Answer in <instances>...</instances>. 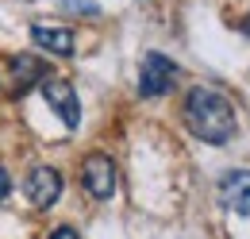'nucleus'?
Segmentation results:
<instances>
[{"label":"nucleus","instance_id":"obj_1","mask_svg":"<svg viewBox=\"0 0 250 239\" xmlns=\"http://www.w3.org/2000/svg\"><path fill=\"white\" fill-rule=\"evenodd\" d=\"M185 123L200 143H212V147L231 143L235 131H239L235 104L219 89H208V85H196V89L185 96Z\"/></svg>","mask_w":250,"mask_h":239},{"label":"nucleus","instance_id":"obj_2","mask_svg":"<svg viewBox=\"0 0 250 239\" xmlns=\"http://www.w3.org/2000/svg\"><path fill=\"white\" fill-rule=\"evenodd\" d=\"M39 89H42V100L50 104V112L62 120L69 131L81 123V100H77V93H73V85H69L65 77H58V73H46V77L39 81Z\"/></svg>","mask_w":250,"mask_h":239},{"label":"nucleus","instance_id":"obj_3","mask_svg":"<svg viewBox=\"0 0 250 239\" xmlns=\"http://www.w3.org/2000/svg\"><path fill=\"white\" fill-rule=\"evenodd\" d=\"M177 62H169L166 54H158V50H146L143 54V70H139V93L143 96H162V93L173 89V81H177Z\"/></svg>","mask_w":250,"mask_h":239},{"label":"nucleus","instance_id":"obj_4","mask_svg":"<svg viewBox=\"0 0 250 239\" xmlns=\"http://www.w3.org/2000/svg\"><path fill=\"white\" fill-rule=\"evenodd\" d=\"M81 181L93 193V201H112V193H116V162L108 154H89L81 162Z\"/></svg>","mask_w":250,"mask_h":239},{"label":"nucleus","instance_id":"obj_5","mask_svg":"<svg viewBox=\"0 0 250 239\" xmlns=\"http://www.w3.org/2000/svg\"><path fill=\"white\" fill-rule=\"evenodd\" d=\"M62 174L54 170V166H35L31 174H27V201H31L35 209H50V205H58V197H62Z\"/></svg>","mask_w":250,"mask_h":239},{"label":"nucleus","instance_id":"obj_6","mask_svg":"<svg viewBox=\"0 0 250 239\" xmlns=\"http://www.w3.org/2000/svg\"><path fill=\"white\" fill-rule=\"evenodd\" d=\"M219 201L239 216H250V170H227L219 178Z\"/></svg>","mask_w":250,"mask_h":239},{"label":"nucleus","instance_id":"obj_7","mask_svg":"<svg viewBox=\"0 0 250 239\" xmlns=\"http://www.w3.org/2000/svg\"><path fill=\"white\" fill-rule=\"evenodd\" d=\"M46 73H50L46 62L35 58V54H20V58H12V85H16V96H27Z\"/></svg>","mask_w":250,"mask_h":239},{"label":"nucleus","instance_id":"obj_8","mask_svg":"<svg viewBox=\"0 0 250 239\" xmlns=\"http://www.w3.org/2000/svg\"><path fill=\"white\" fill-rule=\"evenodd\" d=\"M31 43L54 58H73V50H77V39L69 27H31Z\"/></svg>","mask_w":250,"mask_h":239},{"label":"nucleus","instance_id":"obj_9","mask_svg":"<svg viewBox=\"0 0 250 239\" xmlns=\"http://www.w3.org/2000/svg\"><path fill=\"white\" fill-rule=\"evenodd\" d=\"M50 239H81V236H77V228L62 224V228H54V232H50Z\"/></svg>","mask_w":250,"mask_h":239},{"label":"nucleus","instance_id":"obj_10","mask_svg":"<svg viewBox=\"0 0 250 239\" xmlns=\"http://www.w3.org/2000/svg\"><path fill=\"white\" fill-rule=\"evenodd\" d=\"M65 8L69 12H89V16H96V4H81V0H65Z\"/></svg>","mask_w":250,"mask_h":239},{"label":"nucleus","instance_id":"obj_11","mask_svg":"<svg viewBox=\"0 0 250 239\" xmlns=\"http://www.w3.org/2000/svg\"><path fill=\"white\" fill-rule=\"evenodd\" d=\"M8 193H12V178H8V170L0 166V201H8Z\"/></svg>","mask_w":250,"mask_h":239},{"label":"nucleus","instance_id":"obj_12","mask_svg":"<svg viewBox=\"0 0 250 239\" xmlns=\"http://www.w3.org/2000/svg\"><path fill=\"white\" fill-rule=\"evenodd\" d=\"M243 31H247V35H250V16H247V20H243Z\"/></svg>","mask_w":250,"mask_h":239}]
</instances>
